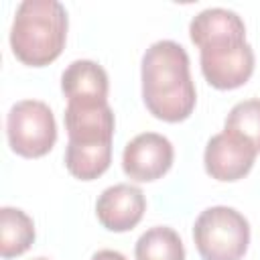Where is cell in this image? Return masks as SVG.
<instances>
[{
    "instance_id": "9a60e30c",
    "label": "cell",
    "mask_w": 260,
    "mask_h": 260,
    "mask_svg": "<svg viewBox=\"0 0 260 260\" xmlns=\"http://www.w3.org/2000/svg\"><path fill=\"white\" fill-rule=\"evenodd\" d=\"M91 260H128V258L118 250H100L91 256Z\"/></svg>"
},
{
    "instance_id": "ba28073f",
    "label": "cell",
    "mask_w": 260,
    "mask_h": 260,
    "mask_svg": "<svg viewBox=\"0 0 260 260\" xmlns=\"http://www.w3.org/2000/svg\"><path fill=\"white\" fill-rule=\"evenodd\" d=\"M114 112L106 104H67L65 130L67 144L75 146H104L114 138Z\"/></svg>"
},
{
    "instance_id": "4fadbf2b",
    "label": "cell",
    "mask_w": 260,
    "mask_h": 260,
    "mask_svg": "<svg viewBox=\"0 0 260 260\" xmlns=\"http://www.w3.org/2000/svg\"><path fill=\"white\" fill-rule=\"evenodd\" d=\"M134 256L136 260H185V248L173 228L154 225L138 238Z\"/></svg>"
},
{
    "instance_id": "52a82bcc",
    "label": "cell",
    "mask_w": 260,
    "mask_h": 260,
    "mask_svg": "<svg viewBox=\"0 0 260 260\" xmlns=\"http://www.w3.org/2000/svg\"><path fill=\"white\" fill-rule=\"evenodd\" d=\"M256 148L244 140L242 136L223 130L209 138L203 154L205 171L211 179L232 183L238 179H244L250 169L254 167Z\"/></svg>"
},
{
    "instance_id": "7a4b0ae2",
    "label": "cell",
    "mask_w": 260,
    "mask_h": 260,
    "mask_svg": "<svg viewBox=\"0 0 260 260\" xmlns=\"http://www.w3.org/2000/svg\"><path fill=\"white\" fill-rule=\"evenodd\" d=\"M67 39V10L57 0H24L14 14L10 47L14 57L30 67L53 63Z\"/></svg>"
},
{
    "instance_id": "9c48e42d",
    "label": "cell",
    "mask_w": 260,
    "mask_h": 260,
    "mask_svg": "<svg viewBox=\"0 0 260 260\" xmlns=\"http://www.w3.org/2000/svg\"><path fill=\"white\" fill-rule=\"evenodd\" d=\"M146 209L144 193L128 183H118L102 191L95 201L98 221L110 232H128L138 225Z\"/></svg>"
},
{
    "instance_id": "7c38bea8",
    "label": "cell",
    "mask_w": 260,
    "mask_h": 260,
    "mask_svg": "<svg viewBox=\"0 0 260 260\" xmlns=\"http://www.w3.org/2000/svg\"><path fill=\"white\" fill-rule=\"evenodd\" d=\"M35 242V223L18 207L0 209V256L14 258L24 254Z\"/></svg>"
},
{
    "instance_id": "30bf717a",
    "label": "cell",
    "mask_w": 260,
    "mask_h": 260,
    "mask_svg": "<svg viewBox=\"0 0 260 260\" xmlns=\"http://www.w3.org/2000/svg\"><path fill=\"white\" fill-rule=\"evenodd\" d=\"M108 87L106 69L89 59L73 61L61 75V89L67 104H106Z\"/></svg>"
},
{
    "instance_id": "277c9868",
    "label": "cell",
    "mask_w": 260,
    "mask_h": 260,
    "mask_svg": "<svg viewBox=\"0 0 260 260\" xmlns=\"http://www.w3.org/2000/svg\"><path fill=\"white\" fill-rule=\"evenodd\" d=\"M6 136L12 152L18 156H45L57 140V124L51 108L39 100L16 102L6 116Z\"/></svg>"
},
{
    "instance_id": "8992f818",
    "label": "cell",
    "mask_w": 260,
    "mask_h": 260,
    "mask_svg": "<svg viewBox=\"0 0 260 260\" xmlns=\"http://www.w3.org/2000/svg\"><path fill=\"white\" fill-rule=\"evenodd\" d=\"M175 150L167 136L156 132H142L134 136L122 152L124 173L138 183L156 181L173 167Z\"/></svg>"
},
{
    "instance_id": "8fae6325",
    "label": "cell",
    "mask_w": 260,
    "mask_h": 260,
    "mask_svg": "<svg viewBox=\"0 0 260 260\" xmlns=\"http://www.w3.org/2000/svg\"><path fill=\"white\" fill-rule=\"evenodd\" d=\"M246 35L244 20L225 8H207L201 10L197 16H193L189 24V37L193 45L201 47L209 41H217L223 37H236Z\"/></svg>"
},
{
    "instance_id": "3957f363",
    "label": "cell",
    "mask_w": 260,
    "mask_h": 260,
    "mask_svg": "<svg viewBox=\"0 0 260 260\" xmlns=\"http://www.w3.org/2000/svg\"><path fill=\"white\" fill-rule=\"evenodd\" d=\"M193 240L203 260H242L250 244V223L238 209L213 205L195 219Z\"/></svg>"
},
{
    "instance_id": "2e32d148",
    "label": "cell",
    "mask_w": 260,
    "mask_h": 260,
    "mask_svg": "<svg viewBox=\"0 0 260 260\" xmlns=\"http://www.w3.org/2000/svg\"><path fill=\"white\" fill-rule=\"evenodd\" d=\"M35 260H49V258H35Z\"/></svg>"
},
{
    "instance_id": "5bb4252c",
    "label": "cell",
    "mask_w": 260,
    "mask_h": 260,
    "mask_svg": "<svg viewBox=\"0 0 260 260\" xmlns=\"http://www.w3.org/2000/svg\"><path fill=\"white\" fill-rule=\"evenodd\" d=\"M223 130L242 136L256 148V152H260V100H244L236 104L225 118Z\"/></svg>"
},
{
    "instance_id": "6da1fadb",
    "label": "cell",
    "mask_w": 260,
    "mask_h": 260,
    "mask_svg": "<svg viewBox=\"0 0 260 260\" xmlns=\"http://www.w3.org/2000/svg\"><path fill=\"white\" fill-rule=\"evenodd\" d=\"M142 100L162 122H183L195 108L189 55L175 41H156L142 55Z\"/></svg>"
},
{
    "instance_id": "5b68a950",
    "label": "cell",
    "mask_w": 260,
    "mask_h": 260,
    "mask_svg": "<svg viewBox=\"0 0 260 260\" xmlns=\"http://www.w3.org/2000/svg\"><path fill=\"white\" fill-rule=\"evenodd\" d=\"M201 71L215 89H236L254 73V51L246 35L225 37L199 47Z\"/></svg>"
}]
</instances>
